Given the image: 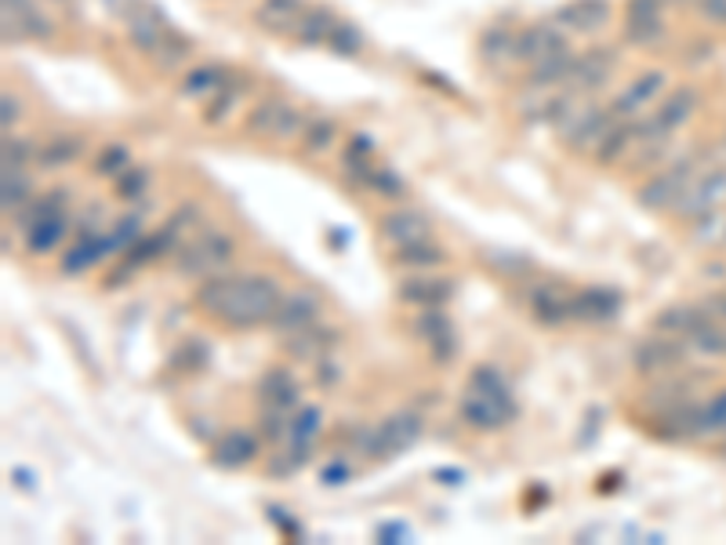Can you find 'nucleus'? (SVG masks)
Returning <instances> with one entry per match:
<instances>
[{
	"label": "nucleus",
	"mask_w": 726,
	"mask_h": 545,
	"mask_svg": "<svg viewBox=\"0 0 726 545\" xmlns=\"http://www.w3.org/2000/svg\"><path fill=\"white\" fill-rule=\"evenodd\" d=\"M291 423H287V412H273V407H261V437L266 440H287Z\"/></svg>",
	"instance_id": "obj_52"
},
{
	"label": "nucleus",
	"mask_w": 726,
	"mask_h": 545,
	"mask_svg": "<svg viewBox=\"0 0 726 545\" xmlns=\"http://www.w3.org/2000/svg\"><path fill=\"white\" fill-rule=\"evenodd\" d=\"M306 109L287 103V98H258L244 117L247 139H269V142H295L306 131Z\"/></svg>",
	"instance_id": "obj_3"
},
{
	"label": "nucleus",
	"mask_w": 726,
	"mask_h": 545,
	"mask_svg": "<svg viewBox=\"0 0 726 545\" xmlns=\"http://www.w3.org/2000/svg\"><path fill=\"white\" fill-rule=\"evenodd\" d=\"M168 367H174V371H182V375H200V371H207L211 367V350H207V342L204 339H185L179 350L171 353V361H168Z\"/></svg>",
	"instance_id": "obj_40"
},
{
	"label": "nucleus",
	"mask_w": 726,
	"mask_h": 545,
	"mask_svg": "<svg viewBox=\"0 0 726 545\" xmlns=\"http://www.w3.org/2000/svg\"><path fill=\"white\" fill-rule=\"evenodd\" d=\"M636 142H640V128H636V120H618L615 128L604 135V142L592 150V160L599 168H615L624 160V153L636 150Z\"/></svg>",
	"instance_id": "obj_31"
},
{
	"label": "nucleus",
	"mask_w": 726,
	"mask_h": 545,
	"mask_svg": "<svg viewBox=\"0 0 726 545\" xmlns=\"http://www.w3.org/2000/svg\"><path fill=\"white\" fill-rule=\"evenodd\" d=\"M229 77H233V70L222 66V62H200V66H190L182 73L179 95L182 98H207V95L222 92L225 84H229Z\"/></svg>",
	"instance_id": "obj_28"
},
{
	"label": "nucleus",
	"mask_w": 726,
	"mask_h": 545,
	"mask_svg": "<svg viewBox=\"0 0 726 545\" xmlns=\"http://www.w3.org/2000/svg\"><path fill=\"white\" fill-rule=\"evenodd\" d=\"M131 164H135L131 146H124V142H109V146H103V153L95 157L92 171H95L98 179H120Z\"/></svg>",
	"instance_id": "obj_42"
},
{
	"label": "nucleus",
	"mask_w": 726,
	"mask_h": 545,
	"mask_svg": "<svg viewBox=\"0 0 726 545\" xmlns=\"http://www.w3.org/2000/svg\"><path fill=\"white\" fill-rule=\"evenodd\" d=\"M483 263L491 266L494 272H502L509 280H520L531 272V258L523 252H505V247H491V252H483Z\"/></svg>",
	"instance_id": "obj_45"
},
{
	"label": "nucleus",
	"mask_w": 726,
	"mask_h": 545,
	"mask_svg": "<svg viewBox=\"0 0 726 545\" xmlns=\"http://www.w3.org/2000/svg\"><path fill=\"white\" fill-rule=\"evenodd\" d=\"M306 11H309L306 0H258V8H255L252 19H255V26L261 33L291 36V41H295V33H298V26H302Z\"/></svg>",
	"instance_id": "obj_18"
},
{
	"label": "nucleus",
	"mask_w": 726,
	"mask_h": 545,
	"mask_svg": "<svg viewBox=\"0 0 726 545\" xmlns=\"http://www.w3.org/2000/svg\"><path fill=\"white\" fill-rule=\"evenodd\" d=\"M363 47H367V36H363V30L356 26V22L338 19V26L328 36V52L338 55V58H356V55H363Z\"/></svg>",
	"instance_id": "obj_41"
},
{
	"label": "nucleus",
	"mask_w": 726,
	"mask_h": 545,
	"mask_svg": "<svg viewBox=\"0 0 726 545\" xmlns=\"http://www.w3.org/2000/svg\"><path fill=\"white\" fill-rule=\"evenodd\" d=\"M266 513H269V520H273V524H277V527L284 531L287 538H298V524H295L291 516H287V510H280V505H269Z\"/></svg>",
	"instance_id": "obj_56"
},
{
	"label": "nucleus",
	"mask_w": 726,
	"mask_h": 545,
	"mask_svg": "<svg viewBox=\"0 0 726 545\" xmlns=\"http://www.w3.org/2000/svg\"><path fill=\"white\" fill-rule=\"evenodd\" d=\"M458 284L455 277H440V272H410L396 284V299L410 309H436L455 299Z\"/></svg>",
	"instance_id": "obj_14"
},
{
	"label": "nucleus",
	"mask_w": 726,
	"mask_h": 545,
	"mask_svg": "<svg viewBox=\"0 0 726 545\" xmlns=\"http://www.w3.org/2000/svg\"><path fill=\"white\" fill-rule=\"evenodd\" d=\"M415 331H418V339L425 342V350H429L436 367H450V364H455V356H458V331H455V320L444 313V306L418 309Z\"/></svg>",
	"instance_id": "obj_12"
},
{
	"label": "nucleus",
	"mask_w": 726,
	"mask_h": 545,
	"mask_svg": "<svg viewBox=\"0 0 726 545\" xmlns=\"http://www.w3.org/2000/svg\"><path fill=\"white\" fill-rule=\"evenodd\" d=\"M73 222H77V218H70V212L41 218L36 226L26 229V252L30 255H52V252H58V244L66 241V233H70Z\"/></svg>",
	"instance_id": "obj_33"
},
{
	"label": "nucleus",
	"mask_w": 726,
	"mask_h": 545,
	"mask_svg": "<svg viewBox=\"0 0 726 545\" xmlns=\"http://www.w3.org/2000/svg\"><path fill=\"white\" fill-rule=\"evenodd\" d=\"M665 92H669V73L665 70H643L624 84V92L610 98V109H615L621 120H636V117L650 114V109L665 98Z\"/></svg>",
	"instance_id": "obj_9"
},
{
	"label": "nucleus",
	"mask_w": 726,
	"mask_h": 545,
	"mask_svg": "<svg viewBox=\"0 0 726 545\" xmlns=\"http://www.w3.org/2000/svg\"><path fill=\"white\" fill-rule=\"evenodd\" d=\"M349 477H353V466L345 462V455H342V458H334L331 466H323V469H320V484H323V488H342Z\"/></svg>",
	"instance_id": "obj_53"
},
{
	"label": "nucleus",
	"mask_w": 726,
	"mask_h": 545,
	"mask_svg": "<svg viewBox=\"0 0 726 545\" xmlns=\"http://www.w3.org/2000/svg\"><path fill=\"white\" fill-rule=\"evenodd\" d=\"M618 66H621L618 47H607V44L585 47V52L574 55V66H570L567 84H563V88L585 98V95H592V92L604 88V84H610V77L618 73Z\"/></svg>",
	"instance_id": "obj_8"
},
{
	"label": "nucleus",
	"mask_w": 726,
	"mask_h": 545,
	"mask_svg": "<svg viewBox=\"0 0 726 545\" xmlns=\"http://www.w3.org/2000/svg\"><path fill=\"white\" fill-rule=\"evenodd\" d=\"M621 36L629 47L640 52H658L669 41V22H665V0H624V22Z\"/></svg>",
	"instance_id": "obj_6"
},
{
	"label": "nucleus",
	"mask_w": 726,
	"mask_h": 545,
	"mask_svg": "<svg viewBox=\"0 0 726 545\" xmlns=\"http://www.w3.org/2000/svg\"><path fill=\"white\" fill-rule=\"evenodd\" d=\"M570 47V33L559 26L556 19H542V22H531V26L516 30V44H512V62L520 66H534L537 58H548Z\"/></svg>",
	"instance_id": "obj_11"
},
{
	"label": "nucleus",
	"mask_w": 726,
	"mask_h": 545,
	"mask_svg": "<svg viewBox=\"0 0 726 545\" xmlns=\"http://www.w3.org/2000/svg\"><path fill=\"white\" fill-rule=\"evenodd\" d=\"M469 389H476V393H483V396H491L494 404H502L505 412L516 418V412H520V404H516V396H512V386L505 382V375L498 371L494 364H480V367H472V375H469Z\"/></svg>",
	"instance_id": "obj_34"
},
{
	"label": "nucleus",
	"mask_w": 726,
	"mask_h": 545,
	"mask_svg": "<svg viewBox=\"0 0 726 545\" xmlns=\"http://www.w3.org/2000/svg\"><path fill=\"white\" fill-rule=\"evenodd\" d=\"M36 160V142L26 139V135H4V171H22Z\"/></svg>",
	"instance_id": "obj_47"
},
{
	"label": "nucleus",
	"mask_w": 726,
	"mask_h": 545,
	"mask_svg": "<svg viewBox=\"0 0 726 545\" xmlns=\"http://www.w3.org/2000/svg\"><path fill=\"white\" fill-rule=\"evenodd\" d=\"M570 36H592L615 19V4L610 0H567L553 15Z\"/></svg>",
	"instance_id": "obj_15"
},
{
	"label": "nucleus",
	"mask_w": 726,
	"mask_h": 545,
	"mask_svg": "<svg viewBox=\"0 0 726 545\" xmlns=\"http://www.w3.org/2000/svg\"><path fill=\"white\" fill-rule=\"evenodd\" d=\"M527 309H531V317L537 320V324L559 328V324H567L570 320V291H563L559 284H553V280H542V284H534L531 288Z\"/></svg>",
	"instance_id": "obj_26"
},
{
	"label": "nucleus",
	"mask_w": 726,
	"mask_h": 545,
	"mask_svg": "<svg viewBox=\"0 0 726 545\" xmlns=\"http://www.w3.org/2000/svg\"><path fill=\"white\" fill-rule=\"evenodd\" d=\"M345 175L353 185H360V190H367L374 196H382V201H404L407 196L404 175H399V171L389 168V164H378L374 157L363 160V164H356V168H349Z\"/></svg>",
	"instance_id": "obj_17"
},
{
	"label": "nucleus",
	"mask_w": 726,
	"mask_h": 545,
	"mask_svg": "<svg viewBox=\"0 0 726 545\" xmlns=\"http://www.w3.org/2000/svg\"><path fill=\"white\" fill-rule=\"evenodd\" d=\"M11 480H19V488L33 491V473H30V469H15V473H11Z\"/></svg>",
	"instance_id": "obj_60"
},
{
	"label": "nucleus",
	"mask_w": 726,
	"mask_h": 545,
	"mask_svg": "<svg viewBox=\"0 0 726 545\" xmlns=\"http://www.w3.org/2000/svg\"><path fill=\"white\" fill-rule=\"evenodd\" d=\"M705 440H726V386L705 396Z\"/></svg>",
	"instance_id": "obj_46"
},
{
	"label": "nucleus",
	"mask_w": 726,
	"mask_h": 545,
	"mask_svg": "<svg viewBox=\"0 0 726 545\" xmlns=\"http://www.w3.org/2000/svg\"><path fill=\"white\" fill-rule=\"evenodd\" d=\"M124 30H128V44L135 47V52L153 58L160 41H164V33L171 30V22H168L164 11H157L149 0H139V8L124 11Z\"/></svg>",
	"instance_id": "obj_13"
},
{
	"label": "nucleus",
	"mask_w": 726,
	"mask_h": 545,
	"mask_svg": "<svg viewBox=\"0 0 726 545\" xmlns=\"http://www.w3.org/2000/svg\"><path fill=\"white\" fill-rule=\"evenodd\" d=\"M378 538H382V542H404V538H407V527H404V524H396V527L385 524V527H378Z\"/></svg>",
	"instance_id": "obj_59"
},
{
	"label": "nucleus",
	"mask_w": 726,
	"mask_h": 545,
	"mask_svg": "<svg viewBox=\"0 0 726 545\" xmlns=\"http://www.w3.org/2000/svg\"><path fill=\"white\" fill-rule=\"evenodd\" d=\"M393 263L399 269H410V272H433L447 263V252L440 244H433V237H425V241H415L407 247H393Z\"/></svg>",
	"instance_id": "obj_35"
},
{
	"label": "nucleus",
	"mask_w": 726,
	"mask_h": 545,
	"mask_svg": "<svg viewBox=\"0 0 726 545\" xmlns=\"http://www.w3.org/2000/svg\"><path fill=\"white\" fill-rule=\"evenodd\" d=\"M317 320H320V299H317V295L291 291V295H284V299H280L277 313H273V320H269V328L280 331L284 339H287V334L317 324Z\"/></svg>",
	"instance_id": "obj_24"
},
{
	"label": "nucleus",
	"mask_w": 726,
	"mask_h": 545,
	"mask_svg": "<svg viewBox=\"0 0 726 545\" xmlns=\"http://www.w3.org/2000/svg\"><path fill=\"white\" fill-rule=\"evenodd\" d=\"M109 237H113V247H117V255H124L135 241L146 237V233H142V218L139 215L117 218V222H113V229H109Z\"/></svg>",
	"instance_id": "obj_49"
},
{
	"label": "nucleus",
	"mask_w": 726,
	"mask_h": 545,
	"mask_svg": "<svg viewBox=\"0 0 726 545\" xmlns=\"http://www.w3.org/2000/svg\"><path fill=\"white\" fill-rule=\"evenodd\" d=\"M680 4H691V0H665V8H680Z\"/></svg>",
	"instance_id": "obj_61"
},
{
	"label": "nucleus",
	"mask_w": 726,
	"mask_h": 545,
	"mask_svg": "<svg viewBox=\"0 0 726 545\" xmlns=\"http://www.w3.org/2000/svg\"><path fill=\"white\" fill-rule=\"evenodd\" d=\"M374 157V139L367 131H356V135H349V142L342 146V171H349V168H356V164H363V160H371Z\"/></svg>",
	"instance_id": "obj_50"
},
{
	"label": "nucleus",
	"mask_w": 726,
	"mask_h": 545,
	"mask_svg": "<svg viewBox=\"0 0 726 545\" xmlns=\"http://www.w3.org/2000/svg\"><path fill=\"white\" fill-rule=\"evenodd\" d=\"M378 237L389 247H407L415 241L433 237V222L425 212H415V207H399V212L378 218Z\"/></svg>",
	"instance_id": "obj_21"
},
{
	"label": "nucleus",
	"mask_w": 726,
	"mask_h": 545,
	"mask_svg": "<svg viewBox=\"0 0 726 545\" xmlns=\"http://www.w3.org/2000/svg\"><path fill=\"white\" fill-rule=\"evenodd\" d=\"M338 19H342V15H338L334 8L309 4L302 26H298V33H295V44H302V47H328V36L338 26Z\"/></svg>",
	"instance_id": "obj_36"
},
{
	"label": "nucleus",
	"mask_w": 726,
	"mask_h": 545,
	"mask_svg": "<svg viewBox=\"0 0 726 545\" xmlns=\"http://www.w3.org/2000/svg\"><path fill=\"white\" fill-rule=\"evenodd\" d=\"M247 92H252V73H233L229 84L211 95V103L204 106V124H211V128L225 124L233 117V109L247 98Z\"/></svg>",
	"instance_id": "obj_32"
},
{
	"label": "nucleus",
	"mask_w": 726,
	"mask_h": 545,
	"mask_svg": "<svg viewBox=\"0 0 726 545\" xmlns=\"http://www.w3.org/2000/svg\"><path fill=\"white\" fill-rule=\"evenodd\" d=\"M599 418H604V412H599V407H592V412L585 415V432H581V440H578L581 448H585L588 440H592V432H599Z\"/></svg>",
	"instance_id": "obj_57"
},
{
	"label": "nucleus",
	"mask_w": 726,
	"mask_h": 545,
	"mask_svg": "<svg viewBox=\"0 0 726 545\" xmlns=\"http://www.w3.org/2000/svg\"><path fill=\"white\" fill-rule=\"evenodd\" d=\"M280 299H284L280 284L273 277H261V272H252V277L215 272V277H204V284L193 295L200 313L218 320L229 331H252L269 324Z\"/></svg>",
	"instance_id": "obj_1"
},
{
	"label": "nucleus",
	"mask_w": 726,
	"mask_h": 545,
	"mask_svg": "<svg viewBox=\"0 0 726 545\" xmlns=\"http://www.w3.org/2000/svg\"><path fill=\"white\" fill-rule=\"evenodd\" d=\"M686 361H691V345H686L683 339H675V334H665V331L647 334V339L632 350V367L640 378L675 375V371L686 367Z\"/></svg>",
	"instance_id": "obj_5"
},
{
	"label": "nucleus",
	"mask_w": 726,
	"mask_h": 545,
	"mask_svg": "<svg viewBox=\"0 0 726 545\" xmlns=\"http://www.w3.org/2000/svg\"><path fill=\"white\" fill-rule=\"evenodd\" d=\"M117 255V247H113V237L109 233H77V241H73V247L66 255H62L58 263V272L62 277H81V272H87L92 266H98L103 258Z\"/></svg>",
	"instance_id": "obj_20"
},
{
	"label": "nucleus",
	"mask_w": 726,
	"mask_h": 545,
	"mask_svg": "<svg viewBox=\"0 0 726 545\" xmlns=\"http://www.w3.org/2000/svg\"><path fill=\"white\" fill-rule=\"evenodd\" d=\"M621 306L624 295L615 288H604V284L570 291V320H585V324H607V320H615L621 313Z\"/></svg>",
	"instance_id": "obj_16"
},
{
	"label": "nucleus",
	"mask_w": 726,
	"mask_h": 545,
	"mask_svg": "<svg viewBox=\"0 0 726 545\" xmlns=\"http://www.w3.org/2000/svg\"><path fill=\"white\" fill-rule=\"evenodd\" d=\"M512 44H516L512 22H494V26H487L480 33V41H476V58H480L487 70H502L505 62H512Z\"/></svg>",
	"instance_id": "obj_29"
},
{
	"label": "nucleus",
	"mask_w": 726,
	"mask_h": 545,
	"mask_svg": "<svg viewBox=\"0 0 726 545\" xmlns=\"http://www.w3.org/2000/svg\"><path fill=\"white\" fill-rule=\"evenodd\" d=\"M233 252H236V244H233L229 233H218V229L200 233L196 241L179 247L174 272H179V277H190V280L215 277V272H222L225 266L233 263Z\"/></svg>",
	"instance_id": "obj_4"
},
{
	"label": "nucleus",
	"mask_w": 726,
	"mask_h": 545,
	"mask_svg": "<svg viewBox=\"0 0 726 545\" xmlns=\"http://www.w3.org/2000/svg\"><path fill=\"white\" fill-rule=\"evenodd\" d=\"M574 44L563 47V52L548 55V58H537L534 66H527V88L531 92H548V88H563L567 84V73L574 66Z\"/></svg>",
	"instance_id": "obj_30"
},
{
	"label": "nucleus",
	"mask_w": 726,
	"mask_h": 545,
	"mask_svg": "<svg viewBox=\"0 0 726 545\" xmlns=\"http://www.w3.org/2000/svg\"><path fill=\"white\" fill-rule=\"evenodd\" d=\"M701 109H705V88L701 84L683 81L680 88H669L665 98L650 114L636 117L640 142H672L683 128H691V120Z\"/></svg>",
	"instance_id": "obj_2"
},
{
	"label": "nucleus",
	"mask_w": 726,
	"mask_h": 545,
	"mask_svg": "<svg viewBox=\"0 0 726 545\" xmlns=\"http://www.w3.org/2000/svg\"><path fill=\"white\" fill-rule=\"evenodd\" d=\"M421 429H425V418L418 412H396V415H389L382 426L371 429L367 458H396V455L410 451L421 440Z\"/></svg>",
	"instance_id": "obj_10"
},
{
	"label": "nucleus",
	"mask_w": 726,
	"mask_h": 545,
	"mask_svg": "<svg viewBox=\"0 0 726 545\" xmlns=\"http://www.w3.org/2000/svg\"><path fill=\"white\" fill-rule=\"evenodd\" d=\"M30 196H33V182L26 171H4V182H0V207L11 215V212H19Z\"/></svg>",
	"instance_id": "obj_44"
},
{
	"label": "nucleus",
	"mask_w": 726,
	"mask_h": 545,
	"mask_svg": "<svg viewBox=\"0 0 726 545\" xmlns=\"http://www.w3.org/2000/svg\"><path fill=\"white\" fill-rule=\"evenodd\" d=\"M458 412H461V423H466L469 429H480V432H498L512 423V415L502 404H494L491 396H483L476 389H466V396L458 400Z\"/></svg>",
	"instance_id": "obj_27"
},
{
	"label": "nucleus",
	"mask_w": 726,
	"mask_h": 545,
	"mask_svg": "<svg viewBox=\"0 0 726 545\" xmlns=\"http://www.w3.org/2000/svg\"><path fill=\"white\" fill-rule=\"evenodd\" d=\"M258 404L273 407V412H298L302 407V386H298L291 367H269L258 378Z\"/></svg>",
	"instance_id": "obj_19"
},
{
	"label": "nucleus",
	"mask_w": 726,
	"mask_h": 545,
	"mask_svg": "<svg viewBox=\"0 0 726 545\" xmlns=\"http://www.w3.org/2000/svg\"><path fill=\"white\" fill-rule=\"evenodd\" d=\"M190 55H193V41L182 30L171 26L164 33V41H160V47L153 52V66L164 70V73H174V70L185 66V58H190Z\"/></svg>",
	"instance_id": "obj_38"
},
{
	"label": "nucleus",
	"mask_w": 726,
	"mask_h": 545,
	"mask_svg": "<svg viewBox=\"0 0 726 545\" xmlns=\"http://www.w3.org/2000/svg\"><path fill=\"white\" fill-rule=\"evenodd\" d=\"M621 117L610 109V103L607 106H588V103H581L578 109L570 114V120L563 124L559 128V142L567 146L570 153H592L599 142H604V135L615 128Z\"/></svg>",
	"instance_id": "obj_7"
},
{
	"label": "nucleus",
	"mask_w": 726,
	"mask_h": 545,
	"mask_svg": "<svg viewBox=\"0 0 726 545\" xmlns=\"http://www.w3.org/2000/svg\"><path fill=\"white\" fill-rule=\"evenodd\" d=\"M338 120L334 117H328V114H320V117H309L306 120V131H302V153H309V157H320V153H328L331 146L338 142Z\"/></svg>",
	"instance_id": "obj_39"
},
{
	"label": "nucleus",
	"mask_w": 726,
	"mask_h": 545,
	"mask_svg": "<svg viewBox=\"0 0 726 545\" xmlns=\"http://www.w3.org/2000/svg\"><path fill=\"white\" fill-rule=\"evenodd\" d=\"M338 345V331L334 328H323L320 320L317 324H309L302 331L287 334L284 339V353L291 356V361H302V364H317L323 356H331Z\"/></svg>",
	"instance_id": "obj_23"
},
{
	"label": "nucleus",
	"mask_w": 726,
	"mask_h": 545,
	"mask_svg": "<svg viewBox=\"0 0 726 545\" xmlns=\"http://www.w3.org/2000/svg\"><path fill=\"white\" fill-rule=\"evenodd\" d=\"M312 375H317L323 389H331V386H338V378H342V367H338L331 356H323V361H317V367H312Z\"/></svg>",
	"instance_id": "obj_54"
},
{
	"label": "nucleus",
	"mask_w": 726,
	"mask_h": 545,
	"mask_svg": "<svg viewBox=\"0 0 726 545\" xmlns=\"http://www.w3.org/2000/svg\"><path fill=\"white\" fill-rule=\"evenodd\" d=\"M694 15L712 30H726V0H691Z\"/></svg>",
	"instance_id": "obj_51"
},
{
	"label": "nucleus",
	"mask_w": 726,
	"mask_h": 545,
	"mask_svg": "<svg viewBox=\"0 0 726 545\" xmlns=\"http://www.w3.org/2000/svg\"><path fill=\"white\" fill-rule=\"evenodd\" d=\"M87 153V139L81 131H55L47 135L44 142H36V160L33 164L41 171H58V168H70Z\"/></svg>",
	"instance_id": "obj_25"
},
{
	"label": "nucleus",
	"mask_w": 726,
	"mask_h": 545,
	"mask_svg": "<svg viewBox=\"0 0 726 545\" xmlns=\"http://www.w3.org/2000/svg\"><path fill=\"white\" fill-rule=\"evenodd\" d=\"M149 182H153L149 168L131 164V168L117 179V196H120V201H142L146 190H149Z\"/></svg>",
	"instance_id": "obj_48"
},
{
	"label": "nucleus",
	"mask_w": 726,
	"mask_h": 545,
	"mask_svg": "<svg viewBox=\"0 0 726 545\" xmlns=\"http://www.w3.org/2000/svg\"><path fill=\"white\" fill-rule=\"evenodd\" d=\"M66 207H70V185H55V190H47L44 196H30V201L19 207V212H15V226L30 229V226H36V222L47 218V215L66 212Z\"/></svg>",
	"instance_id": "obj_37"
},
{
	"label": "nucleus",
	"mask_w": 726,
	"mask_h": 545,
	"mask_svg": "<svg viewBox=\"0 0 726 545\" xmlns=\"http://www.w3.org/2000/svg\"><path fill=\"white\" fill-rule=\"evenodd\" d=\"M19 117H22V103L15 95H4L0 98V124H4V131H11L19 124Z\"/></svg>",
	"instance_id": "obj_55"
},
{
	"label": "nucleus",
	"mask_w": 726,
	"mask_h": 545,
	"mask_svg": "<svg viewBox=\"0 0 726 545\" xmlns=\"http://www.w3.org/2000/svg\"><path fill=\"white\" fill-rule=\"evenodd\" d=\"M11 11V8H4ZM19 22H22V33H26V41H55V19L47 15V11L36 4V0H30L26 8L15 11Z\"/></svg>",
	"instance_id": "obj_43"
},
{
	"label": "nucleus",
	"mask_w": 726,
	"mask_h": 545,
	"mask_svg": "<svg viewBox=\"0 0 726 545\" xmlns=\"http://www.w3.org/2000/svg\"><path fill=\"white\" fill-rule=\"evenodd\" d=\"M433 477H436V480H444L447 488H458V484H466V473H461V469H436Z\"/></svg>",
	"instance_id": "obj_58"
},
{
	"label": "nucleus",
	"mask_w": 726,
	"mask_h": 545,
	"mask_svg": "<svg viewBox=\"0 0 726 545\" xmlns=\"http://www.w3.org/2000/svg\"><path fill=\"white\" fill-rule=\"evenodd\" d=\"M258 458V437L247 429H229L215 437L211 444V466L215 469H225V473H233V469H244L252 466Z\"/></svg>",
	"instance_id": "obj_22"
}]
</instances>
